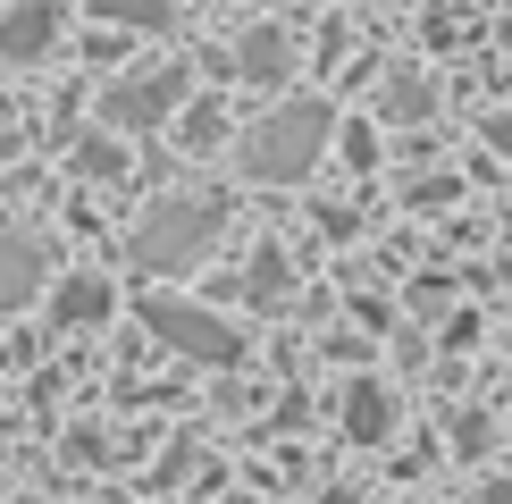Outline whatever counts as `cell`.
<instances>
[{
  "instance_id": "obj_1",
  "label": "cell",
  "mask_w": 512,
  "mask_h": 504,
  "mask_svg": "<svg viewBox=\"0 0 512 504\" xmlns=\"http://www.w3.org/2000/svg\"><path fill=\"white\" fill-rule=\"evenodd\" d=\"M219 219L227 210L210 202V194H160L152 210L135 219V269H152V278H168V269H194L210 244H219Z\"/></svg>"
},
{
  "instance_id": "obj_2",
  "label": "cell",
  "mask_w": 512,
  "mask_h": 504,
  "mask_svg": "<svg viewBox=\"0 0 512 504\" xmlns=\"http://www.w3.org/2000/svg\"><path fill=\"white\" fill-rule=\"evenodd\" d=\"M319 152H328V110H319V101H294V110L261 118L236 143V168H244V177H261V185H294V177H311V168H319Z\"/></svg>"
},
{
  "instance_id": "obj_3",
  "label": "cell",
  "mask_w": 512,
  "mask_h": 504,
  "mask_svg": "<svg viewBox=\"0 0 512 504\" xmlns=\"http://www.w3.org/2000/svg\"><path fill=\"white\" fill-rule=\"evenodd\" d=\"M143 328H152L160 345L194 353V362H236V328L210 320L202 303H177V294H143Z\"/></svg>"
},
{
  "instance_id": "obj_4",
  "label": "cell",
  "mask_w": 512,
  "mask_h": 504,
  "mask_svg": "<svg viewBox=\"0 0 512 504\" xmlns=\"http://www.w3.org/2000/svg\"><path fill=\"white\" fill-rule=\"evenodd\" d=\"M185 110V68H152V76H118L110 93H101V118L118 126V135H143V126L177 118Z\"/></svg>"
},
{
  "instance_id": "obj_5",
  "label": "cell",
  "mask_w": 512,
  "mask_h": 504,
  "mask_svg": "<svg viewBox=\"0 0 512 504\" xmlns=\"http://www.w3.org/2000/svg\"><path fill=\"white\" fill-rule=\"evenodd\" d=\"M59 51V9L51 0H17L9 17H0V68H34V59Z\"/></svg>"
},
{
  "instance_id": "obj_6",
  "label": "cell",
  "mask_w": 512,
  "mask_h": 504,
  "mask_svg": "<svg viewBox=\"0 0 512 504\" xmlns=\"http://www.w3.org/2000/svg\"><path fill=\"white\" fill-rule=\"evenodd\" d=\"M118 311V294H110V278H68L51 294V320L59 328H93V320H110Z\"/></svg>"
},
{
  "instance_id": "obj_7",
  "label": "cell",
  "mask_w": 512,
  "mask_h": 504,
  "mask_svg": "<svg viewBox=\"0 0 512 504\" xmlns=\"http://www.w3.org/2000/svg\"><path fill=\"white\" fill-rule=\"evenodd\" d=\"M345 429H353V446H378V437L395 429V404H387V387H378V378H353V395H345Z\"/></svg>"
},
{
  "instance_id": "obj_8",
  "label": "cell",
  "mask_w": 512,
  "mask_h": 504,
  "mask_svg": "<svg viewBox=\"0 0 512 504\" xmlns=\"http://www.w3.org/2000/svg\"><path fill=\"white\" fill-rule=\"evenodd\" d=\"M236 68H244L252 84H277V76H286V68H294V42H286V34H277V26H252V34L236 42Z\"/></svg>"
},
{
  "instance_id": "obj_9",
  "label": "cell",
  "mask_w": 512,
  "mask_h": 504,
  "mask_svg": "<svg viewBox=\"0 0 512 504\" xmlns=\"http://www.w3.org/2000/svg\"><path fill=\"white\" fill-rule=\"evenodd\" d=\"M34 286H42V252L26 236H0V311H17Z\"/></svg>"
},
{
  "instance_id": "obj_10",
  "label": "cell",
  "mask_w": 512,
  "mask_h": 504,
  "mask_svg": "<svg viewBox=\"0 0 512 504\" xmlns=\"http://www.w3.org/2000/svg\"><path fill=\"white\" fill-rule=\"evenodd\" d=\"M420 110H429V84L420 76H395L387 93H378V118H420Z\"/></svg>"
},
{
  "instance_id": "obj_11",
  "label": "cell",
  "mask_w": 512,
  "mask_h": 504,
  "mask_svg": "<svg viewBox=\"0 0 512 504\" xmlns=\"http://www.w3.org/2000/svg\"><path fill=\"white\" fill-rule=\"evenodd\" d=\"M110 17H126V26H168V0H101Z\"/></svg>"
},
{
  "instance_id": "obj_12",
  "label": "cell",
  "mask_w": 512,
  "mask_h": 504,
  "mask_svg": "<svg viewBox=\"0 0 512 504\" xmlns=\"http://www.w3.org/2000/svg\"><path fill=\"white\" fill-rule=\"evenodd\" d=\"M277 286H286V261H277V252L261 244V252H252V294H261V303H269Z\"/></svg>"
}]
</instances>
